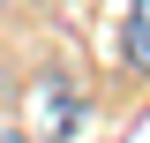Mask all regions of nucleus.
Listing matches in <instances>:
<instances>
[{"mask_svg":"<svg viewBox=\"0 0 150 143\" xmlns=\"http://www.w3.org/2000/svg\"><path fill=\"white\" fill-rule=\"evenodd\" d=\"M30 106H38V136L45 143H68L75 128H83V90H75V75H38Z\"/></svg>","mask_w":150,"mask_h":143,"instance_id":"f257e3e1","label":"nucleus"},{"mask_svg":"<svg viewBox=\"0 0 150 143\" xmlns=\"http://www.w3.org/2000/svg\"><path fill=\"white\" fill-rule=\"evenodd\" d=\"M120 53L135 75H150V0H128V30H120Z\"/></svg>","mask_w":150,"mask_h":143,"instance_id":"f03ea898","label":"nucleus"},{"mask_svg":"<svg viewBox=\"0 0 150 143\" xmlns=\"http://www.w3.org/2000/svg\"><path fill=\"white\" fill-rule=\"evenodd\" d=\"M0 143H30V136H23V128H0Z\"/></svg>","mask_w":150,"mask_h":143,"instance_id":"7ed1b4c3","label":"nucleus"},{"mask_svg":"<svg viewBox=\"0 0 150 143\" xmlns=\"http://www.w3.org/2000/svg\"><path fill=\"white\" fill-rule=\"evenodd\" d=\"M0 8H8V0H0Z\"/></svg>","mask_w":150,"mask_h":143,"instance_id":"20e7f679","label":"nucleus"}]
</instances>
